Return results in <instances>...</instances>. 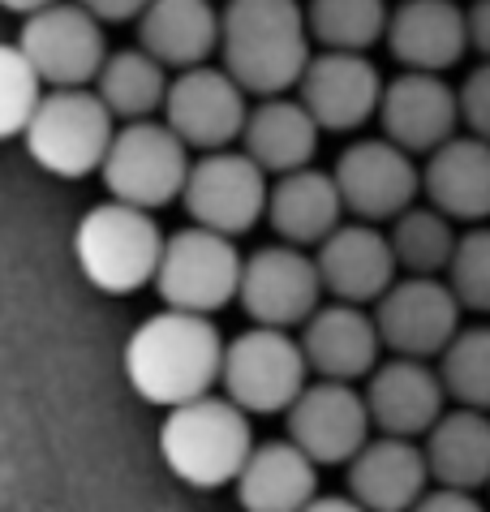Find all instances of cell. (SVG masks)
Returning <instances> with one entry per match:
<instances>
[{
	"mask_svg": "<svg viewBox=\"0 0 490 512\" xmlns=\"http://www.w3.org/2000/svg\"><path fill=\"white\" fill-rule=\"evenodd\" d=\"M374 121L383 125L387 138L413 155H430L465 125L460 121V91L430 69H405L400 78L387 82Z\"/></svg>",
	"mask_w": 490,
	"mask_h": 512,
	"instance_id": "ac0fdd59",
	"label": "cell"
},
{
	"mask_svg": "<svg viewBox=\"0 0 490 512\" xmlns=\"http://www.w3.org/2000/svg\"><path fill=\"white\" fill-rule=\"evenodd\" d=\"M267 168L254 160L250 151H198V160L190 164V177H185L181 203L185 216L194 224H207V229H220L228 237L250 233L258 220L267 216Z\"/></svg>",
	"mask_w": 490,
	"mask_h": 512,
	"instance_id": "30bf717a",
	"label": "cell"
},
{
	"mask_svg": "<svg viewBox=\"0 0 490 512\" xmlns=\"http://www.w3.org/2000/svg\"><path fill=\"white\" fill-rule=\"evenodd\" d=\"M439 375L456 405L490 409V323L460 327L439 353Z\"/></svg>",
	"mask_w": 490,
	"mask_h": 512,
	"instance_id": "1f68e13d",
	"label": "cell"
},
{
	"mask_svg": "<svg viewBox=\"0 0 490 512\" xmlns=\"http://www.w3.org/2000/svg\"><path fill=\"white\" fill-rule=\"evenodd\" d=\"M310 358L293 327L254 323L237 332L224 349L220 388L233 396L245 414H284L306 392Z\"/></svg>",
	"mask_w": 490,
	"mask_h": 512,
	"instance_id": "52a82bcc",
	"label": "cell"
},
{
	"mask_svg": "<svg viewBox=\"0 0 490 512\" xmlns=\"http://www.w3.org/2000/svg\"><path fill=\"white\" fill-rule=\"evenodd\" d=\"M22 138L26 155L43 173L78 181L104 168V155L117 138V112L95 87H48Z\"/></svg>",
	"mask_w": 490,
	"mask_h": 512,
	"instance_id": "5b68a950",
	"label": "cell"
},
{
	"mask_svg": "<svg viewBox=\"0 0 490 512\" xmlns=\"http://www.w3.org/2000/svg\"><path fill=\"white\" fill-rule=\"evenodd\" d=\"M319 134H323V125L301 104V95L288 99V91H284V95H267L258 108H250L241 147L250 151L271 177H280V173H293V168L314 164Z\"/></svg>",
	"mask_w": 490,
	"mask_h": 512,
	"instance_id": "484cf974",
	"label": "cell"
},
{
	"mask_svg": "<svg viewBox=\"0 0 490 512\" xmlns=\"http://www.w3.org/2000/svg\"><path fill=\"white\" fill-rule=\"evenodd\" d=\"M452 216H443L435 203L426 207H409L392 220V250L400 259V272H413V276H448V263L456 254V229H452Z\"/></svg>",
	"mask_w": 490,
	"mask_h": 512,
	"instance_id": "f546056e",
	"label": "cell"
},
{
	"mask_svg": "<svg viewBox=\"0 0 490 512\" xmlns=\"http://www.w3.org/2000/svg\"><path fill=\"white\" fill-rule=\"evenodd\" d=\"M456 91H460V121H465V130L478 138H490V56Z\"/></svg>",
	"mask_w": 490,
	"mask_h": 512,
	"instance_id": "e575fe53",
	"label": "cell"
},
{
	"mask_svg": "<svg viewBox=\"0 0 490 512\" xmlns=\"http://www.w3.org/2000/svg\"><path fill=\"white\" fill-rule=\"evenodd\" d=\"M323 297H327V289H323L319 259L306 254V246L276 241V246L245 254L237 306L245 310L250 323L301 327L323 306Z\"/></svg>",
	"mask_w": 490,
	"mask_h": 512,
	"instance_id": "8fae6325",
	"label": "cell"
},
{
	"mask_svg": "<svg viewBox=\"0 0 490 512\" xmlns=\"http://www.w3.org/2000/svg\"><path fill=\"white\" fill-rule=\"evenodd\" d=\"M430 478L443 487H490V409L456 405L426 431Z\"/></svg>",
	"mask_w": 490,
	"mask_h": 512,
	"instance_id": "83f0119b",
	"label": "cell"
},
{
	"mask_svg": "<svg viewBox=\"0 0 490 512\" xmlns=\"http://www.w3.org/2000/svg\"><path fill=\"white\" fill-rule=\"evenodd\" d=\"M422 194L456 224L490 220V138L452 134L426 155Z\"/></svg>",
	"mask_w": 490,
	"mask_h": 512,
	"instance_id": "603a6c76",
	"label": "cell"
},
{
	"mask_svg": "<svg viewBox=\"0 0 490 512\" xmlns=\"http://www.w3.org/2000/svg\"><path fill=\"white\" fill-rule=\"evenodd\" d=\"M284 431L319 465H349L374 431L366 392L349 379H319L284 409Z\"/></svg>",
	"mask_w": 490,
	"mask_h": 512,
	"instance_id": "9a60e30c",
	"label": "cell"
},
{
	"mask_svg": "<svg viewBox=\"0 0 490 512\" xmlns=\"http://www.w3.org/2000/svg\"><path fill=\"white\" fill-rule=\"evenodd\" d=\"M241 82L220 65H190L177 69V78L168 82V99H164V121L177 130L190 151H220L233 147L245 134L250 121V104H245Z\"/></svg>",
	"mask_w": 490,
	"mask_h": 512,
	"instance_id": "4fadbf2b",
	"label": "cell"
},
{
	"mask_svg": "<svg viewBox=\"0 0 490 512\" xmlns=\"http://www.w3.org/2000/svg\"><path fill=\"white\" fill-rule=\"evenodd\" d=\"M301 349H306L310 371L319 379L357 383L379 366L383 336L379 323H374V310L331 297V306H319L301 323Z\"/></svg>",
	"mask_w": 490,
	"mask_h": 512,
	"instance_id": "7402d4cb",
	"label": "cell"
},
{
	"mask_svg": "<svg viewBox=\"0 0 490 512\" xmlns=\"http://www.w3.org/2000/svg\"><path fill=\"white\" fill-rule=\"evenodd\" d=\"M224 349L228 340L211 315L164 306L160 315L142 319L125 340V379L147 405L172 409L220 383Z\"/></svg>",
	"mask_w": 490,
	"mask_h": 512,
	"instance_id": "6da1fadb",
	"label": "cell"
},
{
	"mask_svg": "<svg viewBox=\"0 0 490 512\" xmlns=\"http://www.w3.org/2000/svg\"><path fill=\"white\" fill-rule=\"evenodd\" d=\"M383 87L387 82L379 78V69L366 52L323 48L310 56L306 74L297 82V95L327 134H349L379 117Z\"/></svg>",
	"mask_w": 490,
	"mask_h": 512,
	"instance_id": "2e32d148",
	"label": "cell"
},
{
	"mask_svg": "<svg viewBox=\"0 0 490 512\" xmlns=\"http://www.w3.org/2000/svg\"><path fill=\"white\" fill-rule=\"evenodd\" d=\"M138 44L168 69L203 65L220 52V13L211 0H151L138 13Z\"/></svg>",
	"mask_w": 490,
	"mask_h": 512,
	"instance_id": "4316f807",
	"label": "cell"
},
{
	"mask_svg": "<svg viewBox=\"0 0 490 512\" xmlns=\"http://www.w3.org/2000/svg\"><path fill=\"white\" fill-rule=\"evenodd\" d=\"M331 173H336L349 216L374 224H392L422 194V168L413 164V151H405L387 134L344 147Z\"/></svg>",
	"mask_w": 490,
	"mask_h": 512,
	"instance_id": "5bb4252c",
	"label": "cell"
},
{
	"mask_svg": "<svg viewBox=\"0 0 490 512\" xmlns=\"http://www.w3.org/2000/svg\"><path fill=\"white\" fill-rule=\"evenodd\" d=\"M43 78L26 61L22 44H0V142L18 138L43 99Z\"/></svg>",
	"mask_w": 490,
	"mask_h": 512,
	"instance_id": "d6a6232c",
	"label": "cell"
},
{
	"mask_svg": "<svg viewBox=\"0 0 490 512\" xmlns=\"http://www.w3.org/2000/svg\"><path fill=\"white\" fill-rule=\"evenodd\" d=\"M426 444L409 435H370L362 452L349 461V495L374 512H405L430 491Z\"/></svg>",
	"mask_w": 490,
	"mask_h": 512,
	"instance_id": "ffe728a7",
	"label": "cell"
},
{
	"mask_svg": "<svg viewBox=\"0 0 490 512\" xmlns=\"http://www.w3.org/2000/svg\"><path fill=\"white\" fill-rule=\"evenodd\" d=\"M190 142H185L168 121L155 117H138L117 125V138L104 155V190L121 203L160 211L168 203H177L190 177Z\"/></svg>",
	"mask_w": 490,
	"mask_h": 512,
	"instance_id": "8992f818",
	"label": "cell"
},
{
	"mask_svg": "<svg viewBox=\"0 0 490 512\" xmlns=\"http://www.w3.org/2000/svg\"><path fill=\"white\" fill-rule=\"evenodd\" d=\"M344 194L336 186V173H319L314 164L280 173L271 181L267 194V224L280 241L293 246H319L327 233H336L344 224Z\"/></svg>",
	"mask_w": 490,
	"mask_h": 512,
	"instance_id": "d4e9b609",
	"label": "cell"
},
{
	"mask_svg": "<svg viewBox=\"0 0 490 512\" xmlns=\"http://www.w3.org/2000/svg\"><path fill=\"white\" fill-rule=\"evenodd\" d=\"M460 315H465V306L448 280L413 272H405V280H396L374 302L383 349L405 353V358H439L460 332Z\"/></svg>",
	"mask_w": 490,
	"mask_h": 512,
	"instance_id": "7c38bea8",
	"label": "cell"
},
{
	"mask_svg": "<svg viewBox=\"0 0 490 512\" xmlns=\"http://www.w3.org/2000/svg\"><path fill=\"white\" fill-rule=\"evenodd\" d=\"M469 35H473V48L490 56V0H478L469 9Z\"/></svg>",
	"mask_w": 490,
	"mask_h": 512,
	"instance_id": "8d00e7d4",
	"label": "cell"
},
{
	"mask_svg": "<svg viewBox=\"0 0 490 512\" xmlns=\"http://www.w3.org/2000/svg\"><path fill=\"white\" fill-rule=\"evenodd\" d=\"M310 44L301 0H228L220 13V61L258 99L297 87L314 56Z\"/></svg>",
	"mask_w": 490,
	"mask_h": 512,
	"instance_id": "7a4b0ae2",
	"label": "cell"
},
{
	"mask_svg": "<svg viewBox=\"0 0 490 512\" xmlns=\"http://www.w3.org/2000/svg\"><path fill=\"white\" fill-rule=\"evenodd\" d=\"M306 18L319 48L370 52L387 35L392 9H387V0H310Z\"/></svg>",
	"mask_w": 490,
	"mask_h": 512,
	"instance_id": "4dcf8cb0",
	"label": "cell"
},
{
	"mask_svg": "<svg viewBox=\"0 0 490 512\" xmlns=\"http://www.w3.org/2000/svg\"><path fill=\"white\" fill-rule=\"evenodd\" d=\"M314 259H319L327 297L357 302V306H374L396 284V272H400L392 237L374 220L340 224L336 233H327L314 246Z\"/></svg>",
	"mask_w": 490,
	"mask_h": 512,
	"instance_id": "d6986e66",
	"label": "cell"
},
{
	"mask_svg": "<svg viewBox=\"0 0 490 512\" xmlns=\"http://www.w3.org/2000/svg\"><path fill=\"white\" fill-rule=\"evenodd\" d=\"M383 44L396 56L400 69L448 74L460 56L473 48L469 13L456 0H400L392 9Z\"/></svg>",
	"mask_w": 490,
	"mask_h": 512,
	"instance_id": "44dd1931",
	"label": "cell"
},
{
	"mask_svg": "<svg viewBox=\"0 0 490 512\" xmlns=\"http://www.w3.org/2000/svg\"><path fill=\"white\" fill-rule=\"evenodd\" d=\"M168 82H172L168 65L138 44V48L108 52V61L91 87L99 91V99H104L112 112H117V121H138V117L164 112Z\"/></svg>",
	"mask_w": 490,
	"mask_h": 512,
	"instance_id": "f1b7e54d",
	"label": "cell"
},
{
	"mask_svg": "<svg viewBox=\"0 0 490 512\" xmlns=\"http://www.w3.org/2000/svg\"><path fill=\"white\" fill-rule=\"evenodd\" d=\"M448 284L456 289L460 306L473 315H490V224H473L460 233L456 254L448 263Z\"/></svg>",
	"mask_w": 490,
	"mask_h": 512,
	"instance_id": "836d02e7",
	"label": "cell"
},
{
	"mask_svg": "<svg viewBox=\"0 0 490 512\" xmlns=\"http://www.w3.org/2000/svg\"><path fill=\"white\" fill-rule=\"evenodd\" d=\"M18 44L43 87H91L108 61L104 22L82 0H52L26 13Z\"/></svg>",
	"mask_w": 490,
	"mask_h": 512,
	"instance_id": "9c48e42d",
	"label": "cell"
},
{
	"mask_svg": "<svg viewBox=\"0 0 490 512\" xmlns=\"http://www.w3.org/2000/svg\"><path fill=\"white\" fill-rule=\"evenodd\" d=\"M245 254L237 250V237H228L207 224H185L172 237H164L160 272H155V293L164 306L215 315L228 302H237Z\"/></svg>",
	"mask_w": 490,
	"mask_h": 512,
	"instance_id": "ba28073f",
	"label": "cell"
},
{
	"mask_svg": "<svg viewBox=\"0 0 490 512\" xmlns=\"http://www.w3.org/2000/svg\"><path fill=\"white\" fill-rule=\"evenodd\" d=\"M43 5H52V0H0V9H9V13H18V18H26V13H35Z\"/></svg>",
	"mask_w": 490,
	"mask_h": 512,
	"instance_id": "74e56055",
	"label": "cell"
},
{
	"mask_svg": "<svg viewBox=\"0 0 490 512\" xmlns=\"http://www.w3.org/2000/svg\"><path fill=\"white\" fill-rule=\"evenodd\" d=\"M164 254V233L155 224V211L121 203L108 194V203L91 207L78 220L74 259L86 284H95L108 297H129L155 284Z\"/></svg>",
	"mask_w": 490,
	"mask_h": 512,
	"instance_id": "277c9868",
	"label": "cell"
},
{
	"mask_svg": "<svg viewBox=\"0 0 490 512\" xmlns=\"http://www.w3.org/2000/svg\"><path fill=\"white\" fill-rule=\"evenodd\" d=\"M245 409L233 396H194L185 405H172L160 426V457L172 478H181L194 491L233 487L254 452V431Z\"/></svg>",
	"mask_w": 490,
	"mask_h": 512,
	"instance_id": "3957f363",
	"label": "cell"
},
{
	"mask_svg": "<svg viewBox=\"0 0 490 512\" xmlns=\"http://www.w3.org/2000/svg\"><path fill=\"white\" fill-rule=\"evenodd\" d=\"M448 383L430 358H405L392 353V362H379L366 375V405L374 431L426 439V431L448 414Z\"/></svg>",
	"mask_w": 490,
	"mask_h": 512,
	"instance_id": "e0dca14e",
	"label": "cell"
},
{
	"mask_svg": "<svg viewBox=\"0 0 490 512\" xmlns=\"http://www.w3.org/2000/svg\"><path fill=\"white\" fill-rule=\"evenodd\" d=\"M86 9L95 13L99 22H138V13L151 5V0H82Z\"/></svg>",
	"mask_w": 490,
	"mask_h": 512,
	"instance_id": "d590c367",
	"label": "cell"
},
{
	"mask_svg": "<svg viewBox=\"0 0 490 512\" xmlns=\"http://www.w3.org/2000/svg\"><path fill=\"white\" fill-rule=\"evenodd\" d=\"M233 487L245 512H297L319 495V461L288 435L254 444Z\"/></svg>",
	"mask_w": 490,
	"mask_h": 512,
	"instance_id": "cb8c5ba5",
	"label": "cell"
}]
</instances>
